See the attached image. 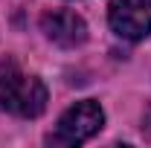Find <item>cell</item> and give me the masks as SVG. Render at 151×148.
Listing matches in <instances>:
<instances>
[{
	"label": "cell",
	"mask_w": 151,
	"mask_h": 148,
	"mask_svg": "<svg viewBox=\"0 0 151 148\" xmlns=\"http://www.w3.org/2000/svg\"><path fill=\"white\" fill-rule=\"evenodd\" d=\"M47 108V87L35 75H23L15 61L0 58V111L35 119Z\"/></svg>",
	"instance_id": "1"
},
{
	"label": "cell",
	"mask_w": 151,
	"mask_h": 148,
	"mask_svg": "<svg viewBox=\"0 0 151 148\" xmlns=\"http://www.w3.org/2000/svg\"><path fill=\"white\" fill-rule=\"evenodd\" d=\"M102 122H105V113L99 108V102H90V99L78 102L61 113L55 131L50 134V142L52 145H81L102 128Z\"/></svg>",
	"instance_id": "2"
},
{
	"label": "cell",
	"mask_w": 151,
	"mask_h": 148,
	"mask_svg": "<svg viewBox=\"0 0 151 148\" xmlns=\"http://www.w3.org/2000/svg\"><path fill=\"white\" fill-rule=\"evenodd\" d=\"M108 20L119 38L139 41L151 35V0H111Z\"/></svg>",
	"instance_id": "3"
},
{
	"label": "cell",
	"mask_w": 151,
	"mask_h": 148,
	"mask_svg": "<svg viewBox=\"0 0 151 148\" xmlns=\"http://www.w3.org/2000/svg\"><path fill=\"white\" fill-rule=\"evenodd\" d=\"M41 29L44 35L50 38L52 44L64 47V50H73V47H81L87 41V23L78 18L76 12H67V9H52L41 18Z\"/></svg>",
	"instance_id": "4"
},
{
	"label": "cell",
	"mask_w": 151,
	"mask_h": 148,
	"mask_svg": "<svg viewBox=\"0 0 151 148\" xmlns=\"http://www.w3.org/2000/svg\"><path fill=\"white\" fill-rule=\"evenodd\" d=\"M145 131H148V137H151V108H148V113H145Z\"/></svg>",
	"instance_id": "5"
}]
</instances>
